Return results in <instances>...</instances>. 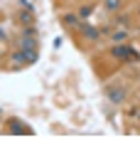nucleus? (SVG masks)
Masks as SVG:
<instances>
[{
    "label": "nucleus",
    "mask_w": 140,
    "mask_h": 148,
    "mask_svg": "<svg viewBox=\"0 0 140 148\" xmlns=\"http://www.w3.org/2000/svg\"><path fill=\"white\" fill-rule=\"evenodd\" d=\"M125 40V30H118V32H113V42H123Z\"/></svg>",
    "instance_id": "7"
},
{
    "label": "nucleus",
    "mask_w": 140,
    "mask_h": 148,
    "mask_svg": "<svg viewBox=\"0 0 140 148\" xmlns=\"http://www.w3.org/2000/svg\"><path fill=\"white\" fill-rule=\"evenodd\" d=\"M64 22H67V25H76L79 17H76V15H64Z\"/></svg>",
    "instance_id": "8"
},
{
    "label": "nucleus",
    "mask_w": 140,
    "mask_h": 148,
    "mask_svg": "<svg viewBox=\"0 0 140 148\" xmlns=\"http://www.w3.org/2000/svg\"><path fill=\"white\" fill-rule=\"evenodd\" d=\"M10 133H30V128L27 126H20V121H10Z\"/></svg>",
    "instance_id": "6"
},
{
    "label": "nucleus",
    "mask_w": 140,
    "mask_h": 148,
    "mask_svg": "<svg viewBox=\"0 0 140 148\" xmlns=\"http://www.w3.org/2000/svg\"><path fill=\"white\" fill-rule=\"evenodd\" d=\"M108 99L113 101V104H120V101L125 99V91L123 89H108Z\"/></svg>",
    "instance_id": "4"
},
{
    "label": "nucleus",
    "mask_w": 140,
    "mask_h": 148,
    "mask_svg": "<svg viewBox=\"0 0 140 148\" xmlns=\"http://www.w3.org/2000/svg\"><path fill=\"white\" fill-rule=\"evenodd\" d=\"M22 52H37L35 35H25V37H22Z\"/></svg>",
    "instance_id": "2"
},
{
    "label": "nucleus",
    "mask_w": 140,
    "mask_h": 148,
    "mask_svg": "<svg viewBox=\"0 0 140 148\" xmlns=\"http://www.w3.org/2000/svg\"><path fill=\"white\" fill-rule=\"evenodd\" d=\"M118 5H120V0H106V8H108V10H116Z\"/></svg>",
    "instance_id": "9"
},
{
    "label": "nucleus",
    "mask_w": 140,
    "mask_h": 148,
    "mask_svg": "<svg viewBox=\"0 0 140 148\" xmlns=\"http://www.w3.org/2000/svg\"><path fill=\"white\" fill-rule=\"evenodd\" d=\"M22 64H27L25 52H15V54H12V67H22Z\"/></svg>",
    "instance_id": "5"
},
{
    "label": "nucleus",
    "mask_w": 140,
    "mask_h": 148,
    "mask_svg": "<svg viewBox=\"0 0 140 148\" xmlns=\"http://www.w3.org/2000/svg\"><path fill=\"white\" fill-rule=\"evenodd\" d=\"M111 54L118 57V59H138V52H133L128 45H116V47L111 49Z\"/></svg>",
    "instance_id": "1"
},
{
    "label": "nucleus",
    "mask_w": 140,
    "mask_h": 148,
    "mask_svg": "<svg viewBox=\"0 0 140 148\" xmlns=\"http://www.w3.org/2000/svg\"><path fill=\"white\" fill-rule=\"evenodd\" d=\"M79 27H81V32L88 37V40H99L101 37V32L96 30V27H91V25H79Z\"/></svg>",
    "instance_id": "3"
}]
</instances>
